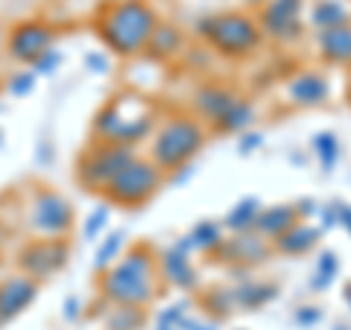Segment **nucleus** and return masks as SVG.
Returning <instances> with one entry per match:
<instances>
[{
  "label": "nucleus",
  "instance_id": "f257e3e1",
  "mask_svg": "<svg viewBox=\"0 0 351 330\" xmlns=\"http://www.w3.org/2000/svg\"><path fill=\"white\" fill-rule=\"evenodd\" d=\"M158 257L147 243H135L129 255L120 257L114 266L100 272L97 290L108 304H126V307H144L156 301L158 295Z\"/></svg>",
  "mask_w": 351,
  "mask_h": 330
},
{
  "label": "nucleus",
  "instance_id": "f03ea898",
  "mask_svg": "<svg viewBox=\"0 0 351 330\" xmlns=\"http://www.w3.org/2000/svg\"><path fill=\"white\" fill-rule=\"evenodd\" d=\"M158 24L156 9L147 0H112L97 15V36L114 56L132 59L144 53Z\"/></svg>",
  "mask_w": 351,
  "mask_h": 330
},
{
  "label": "nucleus",
  "instance_id": "7ed1b4c3",
  "mask_svg": "<svg viewBox=\"0 0 351 330\" xmlns=\"http://www.w3.org/2000/svg\"><path fill=\"white\" fill-rule=\"evenodd\" d=\"M152 126H156V105L147 97L123 91V94H114L97 112L91 123V140L135 149L141 140L149 138Z\"/></svg>",
  "mask_w": 351,
  "mask_h": 330
},
{
  "label": "nucleus",
  "instance_id": "20e7f679",
  "mask_svg": "<svg viewBox=\"0 0 351 330\" xmlns=\"http://www.w3.org/2000/svg\"><path fill=\"white\" fill-rule=\"evenodd\" d=\"M196 32L223 59H249V56H255L263 41L258 18L249 12H240V9H228V12L202 18L196 24Z\"/></svg>",
  "mask_w": 351,
  "mask_h": 330
},
{
  "label": "nucleus",
  "instance_id": "39448f33",
  "mask_svg": "<svg viewBox=\"0 0 351 330\" xmlns=\"http://www.w3.org/2000/svg\"><path fill=\"white\" fill-rule=\"evenodd\" d=\"M208 131L196 117H170L149 144V161L167 175L176 173L199 155V149L205 147Z\"/></svg>",
  "mask_w": 351,
  "mask_h": 330
},
{
  "label": "nucleus",
  "instance_id": "423d86ee",
  "mask_svg": "<svg viewBox=\"0 0 351 330\" xmlns=\"http://www.w3.org/2000/svg\"><path fill=\"white\" fill-rule=\"evenodd\" d=\"M24 219L36 237H50V240H68L76 228V211L71 199L47 184H36L29 190L24 205Z\"/></svg>",
  "mask_w": 351,
  "mask_h": 330
},
{
  "label": "nucleus",
  "instance_id": "0eeeda50",
  "mask_svg": "<svg viewBox=\"0 0 351 330\" xmlns=\"http://www.w3.org/2000/svg\"><path fill=\"white\" fill-rule=\"evenodd\" d=\"M164 175L149 158H132L123 170H120L112 181L106 184V202L117 205V207H141L147 205L152 196H156L164 187Z\"/></svg>",
  "mask_w": 351,
  "mask_h": 330
},
{
  "label": "nucleus",
  "instance_id": "6e6552de",
  "mask_svg": "<svg viewBox=\"0 0 351 330\" xmlns=\"http://www.w3.org/2000/svg\"><path fill=\"white\" fill-rule=\"evenodd\" d=\"M135 158V149L132 147H117V144H100V140H91L88 149L76 161V181L94 193H103L106 184L114 179V175L126 167V164Z\"/></svg>",
  "mask_w": 351,
  "mask_h": 330
},
{
  "label": "nucleus",
  "instance_id": "1a4fd4ad",
  "mask_svg": "<svg viewBox=\"0 0 351 330\" xmlns=\"http://www.w3.org/2000/svg\"><path fill=\"white\" fill-rule=\"evenodd\" d=\"M71 260L68 240H50V237H32L29 243L18 251V272L32 281H50L59 275Z\"/></svg>",
  "mask_w": 351,
  "mask_h": 330
},
{
  "label": "nucleus",
  "instance_id": "9d476101",
  "mask_svg": "<svg viewBox=\"0 0 351 330\" xmlns=\"http://www.w3.org/2000/svg\"><path fill=\"white\" fill-rule=\"evenodd\" d=\"M53 41H56V29L44 21H21L9 29L6 36V53L9 59H15L21 64H29L38 62L44 53L53 50Z\"/></svg>",
  "mask_w": 351,
  "mask_h": 330
},
{
  "label": "nucleus",
  "instance_id": "9b49d317",
  "mask_svg": "<svg viewBox=\"0 0 351 330\" xmlns=\"http://www.w3.org/2000/svg\"><path fill=\"white\" fill-rule=\"evenodd\" d=\"M302 12L304 0H267L258 12V27L276 41H295L302 36Z\"/></svg>",
  "mask_w": 351,
  "mask_h": 330
},
{
  "label": "nucleus",
  "instance_id": "f8f14e48",
  "mask_svg": "<svg viewBox=\"0 0 351 330\" xmlns=\"http://www.w3.org/2000/svg\"><path fill=\"white\" fill-rule=\"evenodd\" d=\"M36 299H38V281H32L21 272L3 275L0 278V330L24 316Z\"/></svg>",
  "mask_w": 351,
  "mask_h": 330
},
{
  "label": "nucleus",
  "instance_id": "ddd939ff",
  "mask_svg": "<svg viewBox=\"0 0 351 330\" xmlns=\"http://www.w3.org/2000/svg\"><path fill=\"white\" fill-rule=\"evenodd\" d=\"M188 249H191V243L188 240H182L179 246L167 249L158 257L161 281H167V283H173V287H179V290H193L196 287V269H193V263L188 257Z\"/></svg>",
  "mask_w": 351,
  "mask_h": 330
},
{
  "label": "nucleus",
  "instance_id": "4468645a",
  "mask_svg": "<svg viewBox=\"0 0 351 330\" xmlns=\"http://www.w3.org/2000/svg\"><path fill=\"white\" fill-rule=\"evenodd\" d=\"M237 100H240V94L234 91V88L219 85V82H208V85H202V88H196V94H193V108H196V114H199L205 123L214 126L217 120L223 117Z\"/></svg>",
  "mask_w": 351,
  "mask_h": 330
},
{
  "label": "nucleus",
  "instance_id": "2eb2a0df",
  "mask_svg": "<svg viewBox=\"0 0 351 330\" xmlns=\"http://www.w3.org/2000/svg\"><path fill=\"white\" fill-rule=\"evenodd\" d=\"M217 255L226 263H243V266H252V263H261L269 255V243L263 237H258L255 231H240V234L223 240V246L217 249Z\"/></svg>",
  "mask_w": 351,
  "mask_h": 330
},
{
  "label": "nucleus",
  "instance_id": "dca6fc26",
  "mask_svg": "<svg viewBox=\"0 0 351 330\" xmlns=\"http://www.w3.org/2000/svg\"><path fill=\"white\" fill-rule=\"evenodd\" d=\"M328 94H331V82H328V76L319 71H302L287 82L290 103L302 105V108L322 105L328 100Z\"/></svg>",
  "mask_w": 351,
  "mask_h": 330
},
{
  "label": "nucleus",
  "instance_id": "f3484780",
  "mask_svg": "<svg viewBox=\"0 0 351 330\" xmlns=\"http://www.w3.org/2000/svg\"><path fill=\"white\" fill-rule=\"evenodd\" d=\"M302 211L295 205H276V207H261V214L255 219V234L263 237L267 243H272V240H278L284 231H290L295 223H299Z\"/></svg>",
  "mask_w": 351,
  "mask_h": 330
},
{
  "label": "nucleus",
  "instance_id": "a211bd4d",
  "mask_svg": "<svg viewBox=\"0 0 351 330\" xmlns=\"http://www.w3.org/2000/svg\"><path fill=\"white\" fill-rule=\"evenodd\" d=\"M316 44H319V53L328 64H339V68H348L351 64V21L331 29L316 32Z\"/></svg>",
  "mask_w": 351,
  "mask_h": 330
},
{
  "label": "nucleus",
  "instance_id": "6ab92c4d",
  "mask_svg": "<svg viewBox=\"0 0 351 330\" xmlns=\"http://www.w3.org/2000/svg\"><path fill=\"white\" fill-rule=\"evenodd\" d=\"M322 231L307 225V223H295L290 231H284L278 240H272V249L278 251V255H287V257H302L307 251H313L316 243H319Z\"/></svg>",
  "mask_w": 351,
  "mask_h": 330
},
{
  "label": "nucleus",
  "instance_id": "aec40b11",
  "mask_svg": "<svg viewBox=\"0 0 351 330\" xmlns=\"http://www.w3.org/2000/svg\"><path fill=\"white\" fill-rule=\"evenodd\" d=\"M182 44H184V36L179 29L170 27V24H158L156 32L149 36L144 53L149 59H156V62H167V59H173L176 53L182 50Z\"/></svg>",
  "mask_w": 351,
  "mask_h": 330
},
{
  "label": "nucleus",
  "instance_id": "412c9836",
  "mask_svg": "<svg viewBox=\"0 0 351 330\" xmlns=\"http://www.w3.org/2000/svg\"><path fill=\"white\" fill-rule=\"evenodd\" d=\"M144 325H147L144 307L108 304V310L103 313V327L106 330H144Z\"/></svg>",
  "mask_w": 351,
  "mask_h": 330
},
{
  "label": "nucleus",
  "instance_id": "4be33fe9",
  "mask_svg": "<svg viewBox=\"0 0 351 330\" xmlns=\"http://www.w3.org/2000/svg\"><path fill=\"white\" fill-rule=\"evenodd\" d=\"M252 120H255V105L240 97V100H237L232 108H228V112L219 117L211 129L217 131V135H234V131L249 129V126H252Z\"/></svg>",
  "mask_w": 351,
  "mask_h": 330
},
{
  "label": "nucleus",
  "instance_id": "5701e85b",
  "mask_svg": "<svg viewBox=\"0 0 351 330\" xmlns=\"http://www.w3.org/2000/svg\"><path fill=\"white\" fill-rule=\"evenodd\" d=\"M346 21H348V9L343 0H316V6L311 9V24L316 32L339 27V24H346Z\"/></svg>",
  "mask_w": 351,
  "mask_h": 330
},
{
  "label": "nucleus",
  "instance_id": "b1692460",
  "mask_svg": "<svg viewBox=\"0 0 351 330\" xmlns=\"http://www.w3.org/2000/svg\"><path fill=\"white\" fill-rule=\"evenodd\" d=\"M123 246H126V231H120V228L117 231H108L106 240L94 251V272L100 275L108 266H114V263L120 260V251H123Z\"/></svg>",
  "mask_w": 351,
  "mask_h": 330
},
{
  "label": "nucleus",
  "instance_id": "393cba45",
  "mask_svg": "<svg viewBox=\"0 0 351 330\" xmlns=\"http://www.w3.org/2000/svg\"><path fill=\"white\" fill-rule=\"evenodd\" d=\"M232 295H234V307H246V310H255V307H261L263 301L276 299V295H278V287H269V283H255V281H249V283H240V287H234Z\"/></svg>",
  "mask_w": 351,
  "mask_h": 330
},
{
  "label": "nucleus",
  "instance_id": "a878e982",
  "mask_svg": "<svg viewBox=\"0 0 351 330\" xmlns=\"http://www.w3.org/2000/svg\"><path fill=\"white\" fill-rule=\"evenodd\" d=\"M258 214H261L258 199H243L240 205L232 207V214L226 216V228L234 231V234H240V231H252V228H255Z\"/></svg>",
  "mask_w": 351,
  "mask_h": 330
},
{
  "label": "nucleus",
  "instance_id": "bb28decb",
  "mask_svg": "<svg viewBox=\"0 0 351 330\" xmlns=\"http://www.w3.org/2000/svg\"><path fill=\"white\" fill-rule=\"evenodd\" d=\"M223 228H219L217 223H211V219H205V223H199L193 231H191V237H188V243L193 249H199V251H217L219 246H223Z\"/></svg>",
  "mask_w": 351,
  "mask_h": 330
},
{
  "label": "nucleus",
  "instance_id": "cd10ccee",
  "mask_svg": "<svg viewBox=\"0 0 351 330\" xmlns=\"http://www.w3.org/2000/svg\"><path fill=\"white\" fill-rule=\"evenodd\" d=\"M108 216H112V211H108V202L97 205L94 211L85 216V223H82V240H100L106 234V228H108Z\"/></svg>",
  "mask_w": 351,
  "mask_h": 330
},
{
  "label": "nucleus",
  "instance_id": "c85d7f7f",
  "mask_svg": "<svg viewBox=\"0 0 351 330\" xmlns=\"http://www.w3.org/2000/svg\"><path fill=\"white\" fill-rule=\"evenodd\" d=\"M313 152L319 155V164L325 170L334 167V161L339 158V140L331 135V131H319V135L313 138Z\"/></svg>",
  "mask_w": 351,
  "mask_h": 330
},
{
  "label": "nucleus",
  "instance_id": "c756f323",
  "mask_svg": "<svg viewBox=\"0 0 351 330\" xmlns=\"http://www.w3.org/2000/svg\"><path fill=\"white\" fill-rule=\"evenodd\" d=\"M337 269H339V260H337V255H334V251H322V255H319V260H316V278H313V287L325 290L328 283L334 281Z\"/></svg>",
  "mask_w": 351,
  "mask_h": 330
},
{
  "label": "nucleus",
  "instance_id": "7c9ffc66",
  "mask_svg": "<svg viewBox=\"0 0 351 330\" xmlns=\"http://www.w3.org/2000/svg\"><path fill=\"white\" fill-rule=\"evenodd\" d=\"M36 79H38V76L32 73L29 68H27V71H15V73L6 79V94H9V97H27L32 88H36Z\"/></svg>",
  "mask_w": 351,
  "mask_h": 330
},
{
  "label": "nucleus",
  "instance_id": "2f4dec72",
  "mask_svg": "<svg viewBox=\"0 0 351 330\" xmlns=\"http://www.w3.org/2000/svg\"><path fill=\"white\" fill-rule=\"evenodd\" d=\"M184 307L188 304H176V307H170V310H164L158 316L156 330H179V327H184Z\"/></svg>",
  "mask_w": 351,
  "mask_h": 330
},
{
  "label": "nucleus",
  "instance_id": "473e14b6",
  "mask_svg": "<svg viewBox=\"0 0 351 330\" xmlns=\"http://www.w3.org/2000/svg\"><path fill=\"white\" fill-rule=\"evenodd\" d=\"M59 64H62V53H59L56 47H53V50L44 53V56H41L38 62H32V64H29V71L36 73V76H47V73L56 71Z\"/></svg>",
  "mask_w": 351,
  "mask_h": 330
},
{
  "label": "nucleus",
  "instance_id": "72a5a7b5",
  "mask_svg": "<svg viewBox=\"0 0 351 330\" xmlns=\"http://www.w3.org/2000/svg\"><path fill=\"white\" fill-rule=\"evenodd\" d=\"M322 318V313L316 310V307H302L299 313H295V322L299 325H313V322H319Z\"/></svg>",
  "mask_w": 351,
  "mask_h": 330
},
{
  "label": "nucleus",
  "instance_id": "f704fd0d",
  "mask_svg": "<svg viewBox=\"0 0 351 330\" xmlns=\"http://www.w3.org/2000/svg\"><path fill=\"white\" fill-rule=\"evenodd\" d=\"M85 64L91 68V73H108V59L103 56V53H94V56H88Z\"/></svg>",
  "mask_w": 351,
  "mask_h": 330
},
{
  "label": "nucleus",
  "instance_id": "c9c22d12",
  "mask_svg": "<svg viewBox=\"0 0 351 330\" xmlns=\"http://www.w3.org/2000/svg\"><path fill=\"white\" fill-rule=\"evenodd\" d=\"M64 318H68V322H73V318H80L82 316V304H80V299H73V295H71V299L68 301H64Z\"/></svg>",
  "mask_w": 351,
  "mask_h": 330
},
{
  "label": "nucleus",
  "instance_id": "e433bc0d",
  "mask_svg": "<svg viewBox=\"0 0 351 330\" xmlns=\"http://www.w3.org/2000/svg\"><path fill=\"white\" fill-rule=\"evenodd\" d=\"M258 147H261V135H249V138H243V144H240V152H252Z\"/></svg>",
  "mask_w": 351,
  "mask_h": 330
},
{
  "label": "nucleus",
  "instance_id": "4c0bfd02",
  "mask_svg": "<svg viewBox=\"0 0 351 330\" xmlns=\"http://www.w3.org/2000/svg\"><path fill=\"white\" fill-rule=\"evenodd\" d=\"M243 3H249V6H263L267 0H243Z\"/></svg>",
  "mask_w": 351,
  "mask_h": 330
},
{
  "label": "nucleus",
  "instance_id": "58836bf2",
  "mask_svg": "<svg viewBox=\"0 0 351 330\" xmlns=\"http://www.w3.org/2000/svg\"><path fill=\"white\" fill-rule=\"evenodd\" d=\"M0 272H3V249H0Z\"/></svg>",
  "mask_w": 351,
  "mask_h": 330
},
{
  "label": "nucleus",
  "instance_id": "ea45409f",
  "mask_svg": "<svg viewBox=\"0 0 351 330\" xmlns=\"http://www.w3.org/2000/svg\"><path fill=\"white\" fill-rule=\"evenodd\" d=\"M339 330H348V327H339Z\"/></svg>",
  "mask_w": 351,
  "mask_h": 330
},
{
  "label": "nucleus",
  "instance_id": "a19ab883",
  "mask_svg": "<svg viewBox=\"0 0 351 330\" xmlns=\"http://www.w3.org/2000/svg\"><path fill=\"white\" fill-rule=\"evenodd\" d=\"M348 299H351V290H348Z\"/></svg>",
  "mask_w": 351,
  "mask_h": 330
},
{
  "label": "nucleus",
  "instance_id": "79ce46f5",
  "mask_svg": "<svg viewBox=\"0 0 351 330\" xmlns=\"http://www.w3.org/2000/svg\"><path fill=\"white\" fill-rule=\"evenodd\" d=\"M348 231H351V223H348Z\"/></svg>",
  "mask_w": 351,
  "mask_h": 330
}]
</instances>
